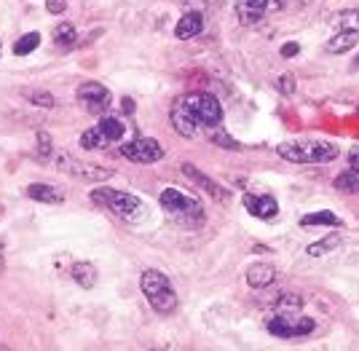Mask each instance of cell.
I'll return each instance as SVG.
<instances>
[{"label":"cell","mask_w":359,"mask_h":351,"mask_svg":"<svg viewBox=\"0 0 359 351\" xmlns=\"http://www.w3.org/2000/svg\"><path fill=\"white\" fill-rule=\"evenodd\" d=\"M357 38H359V32L341 30L338 35H332L327 41V51L330 54H346V51H351V48L357 46Z\"/></svg>","instance_id":"ac0fdd59"},{"label":"cell","mask_w":359,"mask_h":351,"mask_svg":"<svg viewBox=\"0 0 359 351\" xmlns=\"http://www.w3.org/2000/svg\"><path fill=\"white\" fill-rule=\"evenodd\" d=\"M201 30H204V16L191 11V14H185L177 25H175V38H177V41H191V38H196Z\"/></svg>","instance_id":"2e32d148"},{"label":"cell","mask_w":359,"mask_h":351,"mask_svg":"<svg viewBox=\"0 0 359 351\" xmlns=\"http://www.w3.org/2000/svg\"><path fill=\"white\" fill-rule=\"evenodd\" d=\"M357 64H359V57H357Z\"/></svg>","instance_id":"8d00e7d4"},{"label":"cell","mask_w":359,"mask_h":351,"mask_svg":"<svg viewBox=\"0 0 359 351\" xmlns=\"http://www.w3.org/2000/svg\"><path fill=\"white\" fill-rule=\"evenodd\" d=\"M303 301H300L298 295H279V301H276V308L282 311V314H292V311H298Z\"/></svg>","instance_id":"f1b7e54d"},{"label":"cell","mask_w":359,"mask_h":351,"mask_svg":"<svg viewBox=\"0 0 359 351\" xmlns=\"http://www.w3.org/2000/svg\"><path fill=\"white\" fill-rule=\"evenodd\" d=\"M54 41H57L62 48L75 46V41H78V32H75L73 22H60V25L54 27Z\"/></svg>","instance_id":"603a6c76"},{"label":"cell","mask_w":359,"mask_h":351,"mask_svg":"<svg viewBox=\"0 0 359 351\" xmlns=\"http://www.w3.org/2000/svg\"><path fill=\"white\" fill-rule=\"evenodd\" d=\"M78 99H81V105H86L89 113H97V116L107 113V107L113 105V94L107 92L102 83H97V81L81 83L78 86Z\"/></svg>","instance_id":"9c48e42d"},{"label":"cell","mask_w":359,"mask_h":351,"mask_svg":"<svg viewBox=\"0 0 359 351\" xmlns=\"http://www.w3.org/2000/svg\"><path fill=\"white\" fill-rule=\"evenodd\" d=\"M279 92H282V94H295V76H290V73L279 76Z\"/></svg>","instance_id":"4dcf8cb0"},{"label":"cell","mask_w":359,"mask_h":351,"mask_svg":"<svg viewBox=\"0 0 359 351\" xmlns=\"http://www.w3.org/2000/svg\"><path fill=\"white\" fill-rule=\"evenodd\" d=\"M285 6L287 0H241L236 6V14H239L241 25H257L269 11H279Z\"/></svg>","instance_id":"30bf717a"},{"label":"cell","mask_w":359,"mask_h":351,"mask_svg":"<svg viewBox=\"0 0 359 351\" xmlns=\"http://www.w3.org/2000/svg\"><path fill=\"white\" fill-rule=\"evenodd\" d=\"M0 249H3V242H0ZM0 271H3V260H0Z\"/></svg>","instance_id":"d590c367"},{"label":"cell","mask_w":359,"mask_h":351,"mask_svg":"<svg viewBox=\"0 0 359 351\" xmlns=\"http://www.w3.org/2000/svg\"><path fill=\"white\" fill-rule=\"evenodd\" d=\"M335 191L341 193H359V174L354 169H346L335 177Z\"/></svg>","instance_id":"cb8c5ba5"},{"label":"cell","mask_w":359,"mask_h":351,"mask_svg":"<svg viewBox=\"0 0 359 351\" xmlns=\"http://www.w3.org/2000/svg\"><path fill=\"white\" fill-rule=\"evenodd\" d=\"M107 145H110V139L105 137V132L100 126H91L89 132L81 135V148H86V151H105Z\"/></svg>","instance_id":"ffe728a7"},{"label":"cell","mask_w":359,"mask_h":351,"mask_svg":"<svg viewBox=\"0 0 359 351\" xmlns=\"http://www.w3.org/2000/svg\"><path fill=\"white\" fill-rule=\"evenodd\" d=\"M91 201L105 207L107 212H113L118 220H126V223H142L145 220V204L132 193H126V191L97 188V191H91Z\"/></svg>","instance_id":"7a4b0ae2"},{"label":"cell","mask_w":359,"mask_h":351,"mask_svg":"<svg viewBox=\"0 0 359 351\" xmlns=\"http://www.w3.org/2000/svg\"><path fill=\"white\" fill-rule=\"evenodd\" d=\"M121 156L129 158V161H135V164H156V161L164 158L166 153L161 148V142H156V139L150 137H137L132 142H123L121 145Z\"/></svg>","instance_id":"ba28073f"},{"label":"cell","mask_w":359,"mask_h":351,"mask_svg":"<svg viewBox=\"0 0 359 351\" xmlns=\"http://www.w3.org/2000/svg\"><path fill=\"white\" fill-rule=\"evenodd\" d=\"M244 207L247 212L257 217V220H273L279 214V204L273 196L263 193V196H255V193H244Z\"/></svg>","instance_id":"7c38bea8"},{"label":"cell","mask_w":359,"mask_h":351,"mask_svg":"<svg viewBox=\"0 0 359 351\" xmlns=\"http://www.w3.org/2000/svg\"><path fill=\"white\" fill-rule=\"evenodd\" d=\"M182 172H185V177L191 180L194 185H198L207 196H212L215 201H228L231 199V193L225 191L223 185L217 183V180H212L210 174H204V172H198V169L194 167V164H182Z\"/></svg>","instance_id":"8fae6325"},{"label":"cell","mask_w":359,"mask_h":351,"mask_svg":"<svg viewBox=\"0 0 359 351\" xmlns=\"http://www.w3.org/2000/svg\"><path fill=\"white\" fill-rule=\"evenodd\" d=\"M97 126H100V129L105 132V137L110 139V145H113V142H121L123 132H126V126H123V123H121L118 118H113V116H105V118L97 123Z\"/></svg>","instance_id":"d4e9b609"},{"label":"cell","mask_w":359,"mask_h":351,"mask_svg":"<svg viewBox=\"0 0 359 351\" xmlns=\"http://www.w3.org/2000/svg\"><path fill=\"white\" fill-rule=\"evenodd\" d=\"M298 51H300V46H298V43H285V46L279 48V54H282V57H285V60H287V57H295V54H298Z\"/></svg>","instance_id":"d6a6232c"},{"label":"cell","mask_w":359,"mask_h":351,"mask_svg":"<svg viewBox=\"0 0 359 351\" xmlns=\"http://www.w3.org/2000/svg\"><path fill=\"white\" fill-rule=\"evenodd\" d=\"M123 110H126V113H132V110H135V102H132V99H129V97H126V99H123Z\"/></svg>","instance_id":"e575fe53"},{"label":"cell","mask_w":359,"mask_h":351,"mask_svg":"<svg viewBox=\"0 0 359 351\" xmlns=\"http://www.w3.org/2000/svg\"><path fill=\"white\" fill-rule=\"evenodd\" d=\"M207 137H210V142H212V145H217V148H225V151H241V145L231 137L228 132H225L223 126H212Z\"/></svg>","instance_id":"44dd1931"},{"label":"cell","mask_w":359,"mask_h":351,"mask_svg":"<svg viewBox=\"0 0 359 351\" xmlns=\"http://www.w3.org/2000/svg\"><path fill=\"white\" fill-rule=\"evenodd\" d=\"M348 169H354L359 174V148H351V153H348Z\"/></svg>","instance_id":"836d02e7"},{"label":"cell","mask_w":359,"mask_h":351,"mask_svg":"<svg viewBox=\"0 0 359 351\" xmlns=\"http://www.w3.org/2000/svg\"><path fill=\"white\" fill-rule=\"evenodd\" d=\"M161 207L169 214V220H175V223L185 226V228H196V226L204 223L201 204L191 199V196H185V193H180L177 188H166L164 193H161Z\"/></svg>","instance_id":"277c9868"},{"label":"cell","mask_w":359,"mask_h":351,"mask_svg":"<svg viewBox=\"0 0 359 351\" xmlns=\"http://www.w3.org/2000/svg\"><path fill=\"white\" fill-rule=\"evenodd\" d=\"M169 118H172V126H175V132L177 135H182V137H196L198 135V123H196V118L191 116V110L185 107V102L182 99H177L175 102V107H172V113H169Z\"/></svg>","instance_id":"4fadbf2b"},{"label":"cell","mask_w":359,"mask_h":351,"mask_svg":"<svg viewBox=\"0 0 359 351\" xmlns=\"http://www.w3.org/2000/svg\"><path fill=\"white\" fill-rule=\"evenodd\" d=\"M70 276H73V282H78L83 290H91L94 284H97V268L86 263V260H81V263H73V268H70Z\"/></svg>","instance_id":"e0dca14e"},{"label":"cell","mask_w":359,"mask_h":351,"mask_svg":"<svg viewBox=\"0 0 359 351\" xmlns=\"http://www.w3.org/2000/svg\"><path fill=\"white\" fill-rule=\"evenodd\" d=\"M276 153L292 161V164H325L338 158V145L335 142H322V139H295V142H282Z\"/></svg>","instance_id":"6da1fadb"},{"label":"cell","mask_w":359,"mask_h":351,"mask_svg":"<svg viewBox=\"0 0 359 351\" xmlns=\"http://www.w3.org/2000/svg\"><path fill=\"white\" fill-rule=\"evenodd\" d=\"M67 8V0H46V11L48 14H62Z\"/></svg>","instance_id":"1f68e13d"},{"label":"cell","mask_w":359,"mask_h":351,"mask_svg":"<svg viewBox=\"0 0 359 351\" xmlns=\"http://www.w3.org/2000/svg\"><path fill=\"white\" fill-rule=\"evenodd\" d=\"M316 330V322L311 317H300V314H279L269 319V333L276 338H303L311 336Z\"/></svg>","instance_id":"52a82bcc"},{"label":"cell","mask_w":359,"mask_h":351,"mask_svg":"<svg viewBox=\"0 0 359 351\" xmlns=\"http://www.w3.org/2000/svg\"><path fill=\"white\" fill-rule=\"evenodd\" d=\"M300 226L306 228V226H327V228H341V217L335 212H330V209H319L314 214H306V217H300Z\"/></svg>","instance_id":"d6986e66"},{"label":"cell","mask_w":359,"mask_h":351,"mask_svg":"<svg viewBox=\"0 0 359 351\" xmlns=\"http://www.w3.org/2000/svg\"><path fill=\"white\" fill-rule=\"evenodd\" d=\"M25 97L30 99L32 105H38V107H54L57 105V99H54V94L51 92H25Z\"/></svg>","instance_id":"f546056e"},{"label":"cell","mask_w":359,"mask_h":351,"mask_svg":"<svg viewBox=\"0 0 359 351\" xmlns=\"http://www.w3.org/2000/svg\"><path fill=\"white\" fill-rule=\"evenodd\" d=\"M332 22H335L341 30L359 32V8H351V11H341V14H335L332 16Z\"/></svg>","instance_id":"4316f807"},{"label":"cell","mask_w":359,"mask_h":351,"mask_svg":"<svg viewBox=\"0 0 359 351\" xmlns=\"http://www.w3.org/2000/svg\"><path fill=\"white\" fill-rule=\"evenodd\" d=\"M54 164H57V169L73 174V177H81V180H86V183H102V180H110V177H113V169L86 164V161L75 158L73 153H67V151L54 153Z\"/></svg>","instance_id":"8992f818"},{"label":"cell","mask_w":359,"mask_h":351,"mask_svg":"<svg viewBox=\"0 0 359 351\" xmlns=\"http://www.w3.org/2000/svg\"><path fill=\"white\" fill-rule=\"evenodd\" d=\"M338 245H341V236H338V233H332V236H322L319 242L306 247V255H311V258H322V255H327L330 249H335Z\"/></svg>","instance_id":"7402d4cb"},{"label":"cell","mask_w":359,"mask_h":351,"mask_svg":"<svg viewBox=\"0 0 359 351\" xmlns=\"http://www.w3.org/2000/svg\"><path fill=\"white\" fill-rule=\"evenodd\" d=\"M182 102L185 107L191 110V116L196 118L198 126H220L223 123V105H220V99L210 92H191L182 97Z\"/></svg>","instance_id":"5b68a950"},{"label":"cell","mask_w":359,"mask_h":351,"mask_svg":"<svg viewBox=\"0 0 359 351\" xmlns=\"http://www.w3.org/2000/svg\"><path fill=\"white\" fill-rule=\"evenodd\" d=\"M38 46H41V35H38V32H30V35H22L14 43V54L16 57H27V54H32Z\"/></svg>","instance_id":"484cf974"},{"label":"cell","mask_w":359,"mask_h":351,"mask_svg":"<svg viewBox=\"0 0 359 351\" xmlns=\"http://www.w3.org/2000/svg\"><path fill=\"white\" fill-rule=\"evenodd\" d=\"M140 287H142V295L148 298V303L153 311L158 314H175L177 311V292L172 287L169 276L164 271H156V268H148L142 279H140Z\"/></svg>","instance_id":"3957f363"},{"label":"cell","mask_w":359,"mask_h":351,"mask_svg":"<svg viewBox=\"0 0 359 351\" xmlns=\"http://www.w3.org/2000/svg\"><path fill=\"white\" fill-rule=\"evenodd\" d=\"M276 282V268L271 263H252L247 268V284L252 290H266Z\"/></svg>","instance_id":"5bb4252c"},{"label":"cell","mask_w":359,"mask_h":351,"mask_svg":"<svg viewBox=\"0 0 359 351\" xmlns=\"http://www.w3.org/2000/svg\"><path fill=\"white\" fill-rule=\"evenodd\" d=\"M25 193H27L32 201H41V204H62V201H65V193H62L60 188L46 185V183H30L25 188Z\"/></svg>","instance_id":"9a60e30c"},{"label":"cell","mask_w":359,"mask_h":351,"mask_svg":"<svg viewBox=\"0 0 359 351\" xmlns=\"http://www.w3.org/2000/svg\"><path fill=\"white\" fill-rule=\"evenodd\" d=\"M38 158H43V161H48V158H54V142H51V135L46 132V129H41L38 132Z\"/></svg>","instance_id":"83f0119b"}]
</instances>
